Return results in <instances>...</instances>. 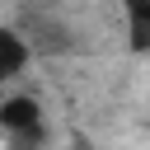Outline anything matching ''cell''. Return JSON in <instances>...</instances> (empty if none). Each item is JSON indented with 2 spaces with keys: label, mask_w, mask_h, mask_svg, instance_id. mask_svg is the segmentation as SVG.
<instances>
[{
  "label": "cell",
  "mask_w": 150,
  "mask_h": 150,
  "mask_svg": "<svg viewBox=\"0 0 150 150\" xmlns=\"http://www.w3.org/2000/svg\"><path fill=\"white\" fill-rule=\"evenodd\" d=\"M5 145H9V150H42V145H47V122L23 127V131H9V136H5Z\"/></svg>",
  "instance_id": "cell-4"
},
{
  "label": "cell",
  "mask_w": 150,
  "mask_h": 150,
  "mask_svg": "<svg viewBox=\"0 0 150 150\" xmlns=\"http://www.w3.org/2000/svg\"><path fill=\"white\" fill-rule=\"evenodd\" d=\"M75 150H94V145H75Z\"/></svg>",
  "instance_id": "cell-5"
},
{
  "label": "cell",
  "mask_w": 150,
  "mask_h": 150,
  "mask_svg": "<svg viewBox=\"0 0 150 150\" xmlns=\"http://www.w3.org/2000/svg\"><path fill=\"white\" fill-rule=\"evenodd\" d=\"M127 19V47L136 56H150V0H122Z\"/></svg>",
  "instance_id": "cell-3"
},
{
  "label": "cell",
  "mask_w": 150,
  "mask_h": 150,
  "mask_svg": "<svg viewBox=\"0 0 150 150\" xmlns=\"http://www.w3.org/2000/svg\"><path fill=\"white\" fill-rule=\"evenodd\" d=\"M0 98H5V94H0Z\"/></svg>",
  "instance_id": "cell-6"
},
{
  "label": "cell",
  "mask_w": 150,
  "mask_h": 150,
  "mask_svg": "<svg viewBox=\"0 0 150 150\" xmlns=\"http://www.w3.org/2000/svg\"><path fill=\"white\" fill-rule=\"evenodd\" d=\"M28 61H33L28 38H23L19 28H9V23H0V84H5V80H14V75H23V70H28Z\"/></svg>",
  "instance_id": "cell-2"
},
{
  "label": "cell",
  "mask_w": 150,
  "mask_h": 150,
  "mask_svg": "<svg viewBox=\"0 0 150 150\" xmlns=\"http://www.w3.org/2000/svg\"><path fill=\"white\" fill-rule=\"evenodd\" d=\"M38 122H42V103L33 94H5L0 98V136L23 131V127H38Z\"/></svg>",
  "instance_id": "cell-1"
}]
</instances>
